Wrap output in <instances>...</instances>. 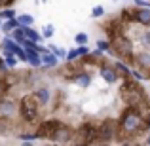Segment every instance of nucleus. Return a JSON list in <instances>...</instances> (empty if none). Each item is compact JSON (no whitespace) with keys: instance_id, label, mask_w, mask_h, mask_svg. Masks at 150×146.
Wrapping results in <instances>:
<instances>
[{"instance_id":"nucleus-20","label":"nucleus","mask_w":150,"mask_h":146,"mask_svg":"<svg viewBox=\"0 0 150 146\" xmlns=\"http://www.w3.org/2000/svg\"><path fill=\"white\" fill-rule=\"evenodd\" d=\"M114 68H116V72L120 74V76H131V68H127V66H125L124 63H120V61L114 65Z\"/></svg>"},{"instance_id":"nucleus-6","label":"nucleus","mask_w":150,"mask_h":146,"mask_svg":"<svg viewBox=\"0 0 150 146\" xmlns=\"http://www.w3.org/2000/svg\"><path fill=\"white\" fill-rule=\"evenodd\" d=\"M59 121L57 120H48V121H42L40 127L36 129V137L38 139H50L51 135H53V131L57 129Z\"/></svg>"},{"instance_id":"nucleus-29","label":"nucleus","mask_w":150,"mask_h":146,"mask_svg":"<svg viewBox=\"0 0 150 146\" xmlns=\"http://www.w3.org/2000/svg\"><path fill=\"white\" fill-rule=\"evenodd\" d=\"M76 59H78V49H70L69 53H67V61H69V63L76 61Z\"/></svg>"},{"instance_id":"nucleus-37","label":"nucleus","mask_w":150,"mask_h":146,"mask_svg":"<svg viewBox=\"0 0 150 146\" xmlns=\"http://www.w3.org/2000/svg\"><path fill=\"white\" fill-rule=\"evenodd\" d=\"M4 2H6V0H0V4H4Z\"/></svg>"},{"instance_id":"nucleus-5","label":"nucleus","mask_w":150,"mask_h":146,"mask_svg":"<svg viewBox=\"0 0 150 146\" xmlns=\"http://www.w3.org/2000/svg\"><path fill=\"white\" fill-rule=\"evenodd\" d=\"M112 48V53L120 55V57H131L133 55V48H131V42L124 40V38H116L114 44L110 46Z\"/></svg>"},{"instance_id":"nucleus-4","label":"nucleus","mask_w":150,"mask_h":146,"mask_svg":"<svg viewBox=\"0 0 150 146\" xmlns=\"http://www.w3.org/2000/svg\"><path fill=\"white\" fill-rule=\"evenodd\" d=\"M72 137L74 135H72V131H70V127L59 123L57 129L53 131V135L50 137V140H53V142H57V144H65V142H70V140H72Z\"/></svg>"},{"instance_id":"nucleus-23","label":"nucleus","mask_w":150,"mask_h":146,"mask_svg":"<svg viewBox=\"0 0 150 146\" xmlns=\"http://www.w3.org/2000/svg\"><path fill=\"white\" fill-rule=\"evenodd\" d=\"M19 139L25 140V142H30V140L38 139V137H36V131H34V133H21V135H19Z\"/></svg>"},{"instance_id":"nucleus-15","label":"nucleus","mask_w":150,"mask_h":146,"mask_svg":"<svg viewBox=\"0 0 150 146\" xmlns=\"http://www.w3.org/2000/svg\"><path fill=\"white\" fill-rule=\"evenodd\" d=\"M17 23L21 27H33L34 25V17L29 15V13H21V15H17Z\"/></svg>"},{"instance_id":"nucleus-25","label":"nucleus","mask_w":150,"mask_h":146,"mask_svg":"<svg viewBox=\"0 0 150 146\" xmlns=\"http://www.w3.org/2000/svg\"><path fill=\"white\" fill-rule=\"evenodd\" d=\"M97 48H99L101 51H110V53H112V48H110V44L106 40H99L97 42Z\"/></svg>"},{"instance_id":"nucleus-28","label":"nucleus","mask_w":150,"mask_h":146,"mask_svg":"<svg viewBox=\"0 0 150 146\" xmlns=\"http://www.w3.org/2000/svg\"><path fill=\"white\" fill-rule=\"evenodd\" d=\"M51 51H53V53L57 55L59 59H65V57H67V51L61 49V48H57V46H51Z\"/></svg>"},{"instance_id":"nucleus-31","label":"nucleus","mask_w":150,"mask_h":146,"mask_svg":"<svg viewBox=\"0 0 150 146\" xmlns=\"http://www.w3.org/2000/svg\"><path fill=\"white\" fill-rule=\"evenodd\" d=\"M143 44H144V46H148V48H150V30H146V32L143 34Z\"/></svg>"},{"instance_id":"nucleus-10","label":"nucleus","mask_w":150,"mask_h":146,"mask_svg":"<svg viewBox=\"0 0 150 146\" xmlns=\"http://www.w3.org/2000/svg\"><path fill=\"white\" fill-rule=\"evenodd\" d=\"M133 17H135L137 23H141V25H144V27H150V8H141V10H137Z\"/></svg>"},{"instance_id":"nucleus-18","label":"nucleus","mask_w":150,"mask_h":146,"mask_svg":"<svg viewBox=\"0 0 150 146\" xmlns=\"http://www.w3.org/2000/svg\"><path fill=\"white\" fill-rule=\"evenodd\" d=\"M23 30H25V38H29V40H33V42H40L42 40V36L33 29V27H23Z\"/></svg>"},{"instance_id":"nucleus-11","label":"nucleus","mask_w":150,"mask_h":146,"mask_svg":"<svg viewBox=\"0 0 150 146\" xmlns=\"http://www.w3.org/2000/svg\"><path fill=\"white\" fill-rule=\"evenodd\" d=\"M74 84L78 85V87H89V84H91V76H89L88 72H76V76L72 78Z\"/></svg>"},{"instance_id":"nucleus-33","label":"nucleus","mask_w":150,"mask_h":146,"mask_svg":"<svg viewBox=\"0 0 150 146\" xmlns=\"http://www.w3.org/2000/svg\"><path fill=\"white\" fill-rule=\"evenodd\" d=\"M135 4L139 8H150V2H146V0H135Z\"/></svg>"},{"instance_id":"nucleus-35","label":"nucleus","mask_w":150,"mask_h":146,"mask_svg":"<svg viewBox=\"0 0 150 146\" xmlns=\"http://www.w3.org/2000/svg\"><path fill=\"white\" fill-rule=\"evenodd\" d=\"M146 144H150V135H148V139H146Z\"/></svg>"},{"instance_id":"nucleus-9","label":"nucleus","mask_w":150,"mask_h":146,"mask_svg":"<svg viewBox=\"0 0 150 146\" xmlns=\"http://www.w3.org/2000/svg\"><path fill=\"white\" fill-rule=\"evenodd\" d=\"M27 63L33 68H40L42 66V53H38L36 49H27Z\"/></svg>"},{"instance_id":"nucleus-21","label":"nucleus","mask_w":150,"mask_h":146,"mask_svg":"<svg viewBox=\"0 0 150 146\" xmlns=\"http://www.w3.org/2000/svg\"><path fill=\"white\" fill-rule=\"evenodd\" d=\"M15 13H17L15 10H11V8H6V10L0 11V19H11V17H17Z\"/></svg>"},{"instance_id":"nucleus-17","label":"nucleus","mask_w":150,"mask_h":146,"mask_svg":"<svg viewBox=\"0 0 150 146\" xmlns=\"http://www.w3.org/2000/svg\"><path fill=\"white\" fill-rule=\"evenodd\" d=\"M15 27H19V23H17V17L6 19V21L2 23V32H11V30H13Z\"/></svg>"},{"instance_id":"nucleus-16","label":"nucleus","mask_w":150,"mask_h":146,"mask_svg":"<svg viewBox=\"0 0 150 146\" xmlns=\"http://www.w3.org/2000/svg\"><path fill=\"white\" fill-rule=\"evenodd\" d=\"M10 36L13 38V40L17 42V44H21V42L25 40V30H23V27H21V25H19V27H15V29L10 32Z\"/></svg>"},{"instance_id":"nucleus-12","label":"nucleus","mask_w":150,"mask_h":146,"mask_svg":"<svg viewBox=\"0 0 150 146\" xmlns=\"http://www.w3.org/2000/svg\"><path fill=\"white\" fill-rule=\"evenodd\" d=\"M34 97L38 99L40 106H42V104H48V102H50V99H51V91H50L48 87H38L36 91H34Z\"/></svg>"},{"instance_id":"nucleus-1","label":"nucleus","mask_w":150,"mask_h":146,"mask_svg":"<svg viewBox=\"0 0 150 146\" xmlns=\"http://www.w3.org/2000/svg\"><path fill=\"white\" fill-rule=\"evenodd\" d=\"M38 110H40V102L34 97V93H29V95L21 97L19 101V116L25 121L33 123V121L38 120Z\"/></svg>"},{"instance_id":"nucleus-19","label":"nucleus","mask_w":150,"mask_h":146,"mask_svg":"<svg viewBox=\"0 0 150 146\" xmlns=\"http://www.w3.org/2000/svg\"><path fill=\"white\" fill-rule=\"evenodd\" d=\"M10 51H11V53H13L17 59H21V61H27V49H23L21 44H15Z\"/></svg>"},{"instance_id":"nucleus-8","label":"nucleus","mask_w":150,"mask_h":146,"mask_svg":"<svg viewBox=\"0 0 150 146\" xmlns=\"http://www.w3.org/2000/svg\"><path fill=\"white\" fill-rule=\"evenodd\" d=\"M15 114V102L11 99H0V116L2 118H11Z\"/></svg>"},{"instance_id":"nucleus-30","label":"nucleus","mask_w":150,"mask_h":146,"mask_svg":"<svg viewBox=\"0 0 150 146\" xmlns=\"http://www.w3.org/2000/svg\"><path fill=\"white\" fill-rule=\"evenodd\" d=\"M78 49V57H88L89 55V49L86 48V46H80V48H76Z\"/></svg>"},{"instance_id":"nucleus-22","label":"nucleus","mask_w":150,"mask_h":146,"mask_svg":"<svg viewBox=\"0 0 150 146\" xmlns=\"http://www.w3.org/2000/svg\"><path fill=\"white\" fill-rule=\"evenodd\" d=\"M88 40H89V38H88V34H86V32H78L76 36H74V42H76L78 46H86V44H88Z\"/></svg>"},{"instance_id":"nucleus-34","label":"nucleus","mask_w":150,"mask_h":146,"mask_svg":"<svg viewBox=\"0 0 150 146\" xmlns=\"http://www.w3.org/2000/svg\"><path fill=\"white\" fill-rule=\"evenodd\" d=\"M4 93H6V85H4V82L0 80V97H2Z\"/></svg>"},{"instance_id":"nucleus-7","label":"nucleus","mask_w":150,"mask_h":146,"mask_svg":"<svg viewBox=\"0 0 150 146\" xmlns=\"http://www.w3.org/2000/svg\"><path fill=\"white\" fill-rule=\"evenodd\" d=\"M99 72H101V78L106 84H116L118 78H120V74L116 72V68H114V66H108V65H103Z\"/></svg>"},{"instance_id":"nucleus-26","label":"nucleus","mask_w":150,"mask_h":146,"mask_svg":"<svg viewBox=\"0 0 150 146\" xmlns=\"http://www.w3.org/2000/svg\"><path fill=\"white\" fill-rule=\"evenodd\" d=\"M103 15H105V8L103 6H95L91 10V17H103Z\"/></svg>"},{"instance_id":"nucleus-24","label":"nucleus","mask_w":150,"mask_h":146,"mask_svg":"<svg viewBox=\"0 0 150 146\" xmlns=\"http://www.w3.org/2000/svg\"><path fill=\"white\" fill-rule=\"evenodd\" d=\"M53 32H55L53 25H44V30H42V36H44V38H51Z\"/></svg>"},{"instance_id":"nucleus-3","label":"nucleus","mask_w":150,"mask_h":146,"mask_svg":"<svg viewBox=\"0 0 150 146\" xmlns=\"http://www.w3.org/2000/svg\"><path fill=\"white\" fill-rule=\"evenodd\" d=\"M114 135H116V123H114L112 120L103 121L101 127L97 129V137H99L101 142H108V140H112Z\"/></svg>"},{"instance_id":"nucleus-13","label":"nucleus","mask_w":150,"mask_h":146,"mask_svg":"<svg viewBox=\"0 0 150 146\" xmlns=\"http://www.w3.org/2000/svg\"><path fill=\"white\" fill-rule=\"evenodd\" d=\"M42 65L48 66V68H53V66L59 65V57L53 53V51H51V53L46 51V53H42Z\"/></svg>"},{"instance_id":"nucleus-27","label":"nucleus","mask_w":150,"mask_h":146,"mask_svg":"<svg viewBox=\"0 0 150 146\" xmlns=\"http://www.w3.org/2000/svg\"><path fill=\"white\" fill-rule=\"evenodd\" d=\"M137 61H139L141 65H144V66L150 65V53H141L139 57H137Z\"/></svg>"},{"instance_id":"nucleus-32","label":"nucleus","mask_w":150,"mask_h":146,"mask_svg":"<svg viewBox=\"0 0 150 146\" xmlns=\"http://www.w3.org/2000/svg\"><path fill=\"white\" fill-rule=\"evenodd\" d=\"M131 76L135 78V80H139V82H141V80H144V76L139 72V70H131Z\"/></svg>"},{"instance_id":"nucleus-36","label":"nucleus","mask_w":150,"mask_h":146,"mask_svg":"<svg viewBox=\"0 0 150 146\" xmlns=\"http://www.w3.org/2000/svg\"><path fill=\"white\" fill-rule=\"evenodd\" d=\"M0 30H2V21H0Z\"/></svg>"},{"instance_id":"nucleus-2","label":"nucleus","mask_w":150,"mask_h":146,"mask_svg":"<svg viewBox=\"0 0 150 146\" xmlns=\"http://www.w3.org/2000/svg\"><path fill=\"white\" fill-rule=\"evenodd\" d=\"M143 125V116L137 112L135 108H127L120 118V127L124 129L125 133H135L141 129Z\"/></svg>"},{"instance_id":"nucleus-14","label":"nucleus","mask_w":150,"mask_h":146,"mask_svg":"<svg viewBox=\"0 0 150 146\" xmlns=\"http://www.w3.org/2000/svg\"><path fill=\"white\" fill-rule=\"evenodd\" d=\"M2 55H4V63L8 65V68H13V66L17 65V57H15L10 49H4L2 48Z\"/></svg>"}]
</instances>
